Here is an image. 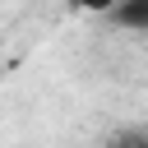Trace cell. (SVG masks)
<instances>
[{
	"mask_svg": "<svg viewBox=\"0 0 148 148\" xmlns=\"http://www.w3.org/2000/svg\"><path fill=\"white\" fill-rule=\"evenodd\" d=\"M102 148H148V134H143V130H120V134H111Z\"/></svg>",
	"mask_w": 148,
	"mask_h": 148,
	"instance_id": "obj_2",
	"label": "cell"
},
{
	"mask_svg": "<svg viewBox=\"0 0 148 148\" xmlns=\"http://www.w3.org/2000/svg\"><path fill=\"white\" fill-rule=\"evenodd\" d=\"M116 28H130V32H148V0H120L111 14H106Z\"/></svg>",
	"mask_w": 148,
	"mask_h": 148,
	"instance_id": "obj_1",
	"label": "cell"
},
{
	"mask_svg": "<svg viewBox=\"0 0 148 148\" xmlns=\"http://www.w3.org/2000/svg\"><path fill=\"white\" fill-rule=\"evenodd\" d=\"M69 5H74V9H88V14H111L120 0H69Z\"/></svg>",
	"mask_w": 148,
	"mask_h": 148,
	"instance_id": "obj_3",
	"label": "cell"
}]
</instances>
